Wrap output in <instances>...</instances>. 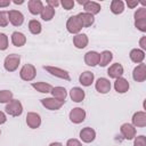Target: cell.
Returning a JSON list of instances; mask_svg holds the SVG:
<instances>
[{
  "mask_svg": "<svg viewBox=\"0 0 146 146\" xmlns=\"http://www.w3.org/2000/svg\"><path fill=\"white\" fill-rule=\"evenodd\" d=\"M19 62H21V57L16 54H11V55H8L6 58H5V63H3V66L6 68V71L8 72H14L18 65H19Z\"/></svg>",
  "mask_w": 146,
  "mask_h": 146,
  "instance_id": "cell-1",
  "label": "cell"
},
{
  "mask_svg": "<svg viewBox=\"0 0 146 146\" xmlns=\"http://www.w3.org/2000/svg\"><path fill=\"white\" fill-rule=\"evenodd\" d=\"M66 29L72 34H76V33H79L82 30V24H81L79 17L76 15L75 16H71L67 19V22H66Z\"/></svg>",
  "mask_w": 146,
  "mask_h": 146,
  "instance_id": "cell-2",
  "label": "cell"
},
{
  "mask_svg": "<svg viewBox=\"0 0 146 146\" xmlns=\"http://www.w3.org/2000/svg\"><path fill=\"white\" fill-rule=\"evenodd\" d=\"M6 112L11 116H19L23 112V106L19 100L13 99L6 105Z\"/></svg>",
  "mask_w": 146,
  "mask_h": 146,
  "instance_id": "cell-3",
  "label": "cell"
},
{
  "mask_svg": "<svg viewBox=\"0 0 146 146\" xmlns=\"http://www.w3.org/2000/svg\"><path fill=\"white\" fill-rule=\"evenodd\" d=\"M35 74H36V70L31 64H25L21 68V72H19V75H21V78L24 81H31V80H33L35 78Z\"/></svg>",
  "mask_w": 146,
  "mask_h": 146,
  "instance_id": "cell-4",
  "label": "cell"
},
{
  "mask_svg": "<svg viewBox=\"0 0 146 146\" xmlns=\"http://www.w3.org/2000/svg\"><path fill=\"white\" fill-rule=\"evenodd\" d=\"M86 119V111L81 107H75L70 112V120L73 123H81Z\"/></svg>",
  "mask_w": 146,
  "mask_h": 146,
  "instance_id": "cell-5",
  "label": "cell"
},
{
  "mask_svg": "<svg viewBox=\"0 0 146 146\" xmlns=\"http://www.w3.org/2000/svg\"><path fill=\"white\" fill-rule=\"evenodd\" d=\"M64 103L65 102H62V100H58V99H55V98H43V99H41V104L46 108L51 110V111L59 110L64 105Z\"/></svg>",
  "mask_w": 146,
  "mask_h": 146,
  "instance_id": "cell-6",
  "label": "cell"
},
{
  "mask_svg": "<svg viewBox=\"0 0 146 146\" xmlns=\"http://www.w3.org/2000/svg\"><path fill=\"white\" fill-rule=\"evenodd\" d=\"M132 78L137 82L145 81V79H146V65L140 63L138 66H136L133 68V72H132Z\"/></svg>",
  "mask_w": 146,
  "mask_h": 146,
  "instance_id": "cell-7",
  "label": "cell"
},
{
  "mask_svg": "<svg viewBox=\"0 0 146 146\" xmlns=\"http://www.w3.org/2000/svg\"><path fill=\"white\" fill-rule=\"evenodd\" d=\"M8 19H9V22L14 25V26H19V25H22L23 24V22H24V16H23V14L21 13V11H18V10H9L8 11Z\"/></svg>",
  "mask_w": 146,
  "mask_h": 146,
  "instance_id": "cell-8",
  "label": "cell"
},
{
  "mask_svg": "<svg viewBox=\"0 0 146 146\" xmlns=\"http://www.w3.org/2000/svg\"><path fill=\"white\" fill-rule=\"evenodd\" d=\"M43 68H44L46 71H48L50 74H52V75H55V76H57V78H60V79H64V80H67V81L71 80L68 73H67L65 70H62V68L55 67V66H44Z\"/></svg>",
  "mask_w": 146,
  "mask_h": 146,
  "instance_id": "cell-9",
  "label": "cell"
},
{
  "mask_svg": "<svg viewBox=\"0 0 146 146\" xmlns=\"http://www.w3.org/2000/svg\"><path fill=\"white\" fill-rule=\"evenodd\" d=\"M120 130H121L122 136H123L125 139H128V140L133 139V138L136 137V128H135L132 124H130V123H124V124H122Z\"/></svg>",
  "mask_w": 146,
  "mask_h": 146,
  "instance_id": "cell-10",
  "label": "cell"
},
{
  "mask_svg": "<svg viewBox=\"0 0 146 146\" xmlns=\"http://www.w3.org/2000/svg\"><path fill=\"white\" fill-rule=\"evenodd\" d=\"M96 90L100 94H107L111 90V82L106 78H99L95 84Z\"/></svg>",
  "mask_w": 146,
  "mask_h": 146,
  "instance_id": "cell-11",
  "label": "cell"
},
{
  "mask_svg": "<svg viewBox=\"0 0 146 146\" xmlns=\"http://www.w3.org/2000/svg\"><path fill=\"white\" fill-rule=\"evenodd\" d=\"M26 123L30 128L32 129H36L40 127L41 124V117L39 114L34 113V112H31V113H27L26 115Z\"/></svg>",
  "mask_w": 146,
  "mask_h": 146,
  "instance_id": "cell-12",
  "label": "cell"
},
{
  "mask_svg": "<svg viewBox=\"0 0 146 146\" xmlns=\"http://www.w3.org/2000/svg\"><path fill=\"white\" fill-rule=\"evenodd\" d=\"M80 138L82 139V141L84 143H91L94 141V139L96 138V131L92 129V128H83L81 131H80Z\"/></svg>",
  "mask_w": 146,
  "mask_h": 146,
  "instance_id": "cell-13",
  "label": "cell"
},
{
  "mask_svg": "<svg viewBox=\"0 0 146 146\" xmlns=\"http://www.w3.org/2000/svg\"><path fill=\"white\" fill-rule=\"evenodd\" d=\"M132 125L133 127H139V128H144L146 125V113L140 111V112H136L132 116Z\"/></svg>",
  "mask_w": 146,
  "mask_h": 146,
  "instance_id": "cell-14",
  "label": "cell"
},
{
  "mask_svg": "<svg viewBox=\"0 0 146 146\" xmlns=\"http://www.w3.org/2000/svg\"><path fill=\"white\" fill-rule=\"evenodd\" d=\"M107 74L110 75V78H113V79L121 78V75L123 74V66L119 63H115L112 66H110V68L107 70Z\"/></svg>",
  "mask_w": 146,
  "mask_h": 146,
  "instance_id": "cell-15",
  "label": "cell"
},
{
  "mask_svg": "<svg viewBox=\"0 0 146 146\" xmlns=\"http://www.w3.org/2000/svg\"><path fill=\"white\" fill-rule=\"evenodd\" d=\"M114 89L120 92V94H124L129 90V82L124 79V78H117L114 82Z\"/></svg>",
  "mask_w": 146,
  "mask_h": 146,
  "instance_id": "cell-16",
  "label": "cell"
},
{
  "mask_svg": "<svg viewBox=\"0 0 146 146\" xmlns=\"http://www.w3.org/2000/svg\"><path fill=\"white\" fill-rule=\"evenodd\" d=\"M89 40H88V36L87 34L82 33V34H76L74 38H73V43L74 46L78 48V49H83L87 47Z\"/></svg>",
  "mask_w": 146,
  "mask_h": 146,
  "instance_id": "cell-17",
  "label": "cell"
},
{
  "mask_svg": "<svg viewBox=\"0 0 146 146\" xmlns=\"http://www.w3.org/2000/svg\"><path fill=\"white\" fill-rule=\"evenodd\" d=\"M84 62L89 66H96L99 62V54L96 51H88L84 55Z\"/></svg>",
  "mask_w": 146,
  "mask_h": 146,
  "instance_id": "cell-18",
  "label": "cell"
},
{
  "mask_svg": "<svg viewBox=\"0 0 146 146\" xmlns=\"http://www.w3.org/2000/svg\"><path fill=\"white\" fill-rule=\"evenodd\" d=\"M82 24V27H89L94 24L95 22V18L91 14H88V13H80L79 15H76Z\"/></svg>",
  "mask_w": 146,
  "mask_h": 146,
  "instance_id": "cell-19",
  "label": "cell"
},
{
  "mask_svg": "<svg viewBox=\"0 0 146 146\" xmlns=\"http://www.w3.org/2000/svg\"><path fill=\"white\" fill-rule=\"evenodd\" d=\"M84 91L81 89V88H79V87H74V88H72L71 89V91H70V97H71V99L73 100V102H75V103H80V102H82L83 100V98H84Z\"/></svg>",
  "mask_w": 146,
  "mask_h": 146,
  "instance_id": "cell-20",
  "label": "cell"
},
{
  "mask_svg": "<svg viewBox=\"0 0 146 146\" xmlns=\"http://www.w3.org/2000/svg\"><path fill=\"white\" fill-rule=\"evenodd\" d=\"M27 6H29V10L32 15L41 14V10L43 8V5L40 0H30Z\"/></svg>",
  "mask_w": 146,
  "mask_h": 146,
  "instance_id": "cell-21",
  "label": "cell"
},
{
  "mask_svg": "<svg viewBox=\"0 0 146 146\" xmlns=\"http://www.w3.org/2000/svg\"><path fill=\"white\" fill-rule=\"evenodd\" d=\"M83 8H84L86 13L91 14L92 16L96 15V14H98V13L100 11V5L97 3V2H95V1H87V2L84 3Z\"/></svg>",
  "mask_w": 146,
  "mask_h": 146,
  "instance_id": "cell-22",
  "label": "cell"
},
{
  "mask_svg": "<svg viewBox=\"0 0 146 146\" xmlns=\"http://www.w3.org/2000/svg\"><path fill=\"white\" fill-rule=\"evenodd\" d=\"M51 95L55 99H58V100H62V102H65V98L67 96V92H66V89L63 88V87H55L51 89Z\"/></svg>",
  "mask_w": 146,
  "mask_h": 146,
  "instance_id": "cell-23",
  "label": "cell"
},
{
  "mask_svg": "<svg viewBox=\"0 0 146 146\" xmlns=\"http://www.w3.org/2000/svg\"><path fill=\"white\" fill-rule=\"evenodd\" d=\"M11 42L16 47H22L26 42V36L21 32H14L11 34Z\"/></svg>",
  "mask_w": 146,
  "mask_h": 146,
  "instance_id": "cell-24",
  "label": "cell"
},
{
  "mask_svg": "<svg viewBox=\"0 0 146 146\" xmlns=\"http://www.w3.org/2000/svg\"><path fill=\"white\" fill-rule=\"evenodd\" d=\"M79 81H80V83H81L82 86H84V87L91 86V83L94 82V73H91L90 71L83 72V73L80 75Z\"/></svg>",
  "mask_w": 146,
  "mask_h": 146,
  "instance_id": "cell-25",
  "label": "cell"
},
{
  "mask_svg": "<svg viewBox=\"0 0 146 146\" xmlns=\"http://www.w3.org/2000/svg\"><path fill=\"white\" fill-rule=\"evenodd\" d=\"M113 59V55L111 51L108 50H104L103 52L99 54V62H98V65H100L102 67L106 66L107 64H110V62Z\"/></svg>",
  "mask_w": 146,
  "mask_h": 146,
  "instance_id": "cell-26",
  "label": "cell"
},
{
  "mask_svg": "<svg viewBox=\"0 0 146 146\" xmlns=\"http://www.w3.org/2000/svg\"><path fill=\"white\" fill-rule=\"evenodd\" d=\"M129 56H130V59L133 63H139L140 64L145 58V52L143 50H140V49H132L130 51Z\"/></svg>",
  "mask_w": 146,
  "mask_h": 146,
  "instance_id": "cell-27",
  "label": "cell"
},
{
  "mask_svg": "<svg viewBox=\"0 0 146 146\" xmlns=\"http://www.w3.org/2000/svg\"><path fill=\"white\" fill-rule=\"evenodd\" d=\"M32 87L34 89H36L39 92H42V94L50 92L51 89H52V87L49 83H46V82H33L32 83Z\"/></svg>",
  "mask_w": 146,
  "mask_h": 146,
  "instance_id": "cell-28",
  "label": "cell"
},
{
  "mask_svg": "<svg viewBox=\"0 0 146 146\" xmlns=\"http://www.w3.org/2000/svg\"><path fill=\"white\" fill-rule=\"evenodd\" d=\"M124 10V3L121 0H113L111 2V11L115 15H119L121 13H123Z\"/></svg>",
  "mask_w": 146,
  "mask_h": 146,
  "instance_id": "cell-29",
  "label": "cell"
},
{
  "mask_svg": "<svg viewBox=\"0 0 146 146\" xmlns=\"http://www.w3.org/2000/svg\"><path fill=\"white\" fill-rule=\"evenodd\" d=\"M55 16V9L49 7V6H46L42 8L41 10V18L43 21H50L52 17Z\"/></svg>",
  "mask_w": 146,
  "mask_h": 146,
  "instance_id": "cell-30",
  "label": "cell"
},
{
  "mask_svg": "<svg viewBox=\"0 0 146 146\" xmlns=\"http://www.w3.org/2000/svg\"><path fill=\"white\" fill-rule=\"evenodd\" d=\"M29 30L32 34H39L41 32V24L36 19H32L29 22Z\"/></svg>",
  "mask_w": 146,
  "mask_h": 146,
  "instance_id": "cell-31",
  "label": "cell"
},
{
  "mask_svg": "<svg viewBox=\"0 0 146 146\" xmlns=\"http://www.w3.org/2000/svg\"><path fill=\"white\" fill-rule=\"evenodd\" d=\"M13 100V92L9 90L0 91V103H9Z\"/></svg>",
  "mask_w": 146,
  "mask_h": 146,
  "instance_id": "cell-32",
  "label": "cell"
},
{
  "mask_svg": "<svg viewBox=\"0 0 146 146\" xmlns=\"http://www.w3.org/2000/svg\"><path fill=\"white\" fill-rule=\"evenodd\" d=\"M8 48V36L5 33H0V50H6Z\"/></svg>",
  "mask_w": 146,
  "mask_h": 146,
  "instance_id": "cell-33",
  "label": "cell"
},
{
  "mask_svg": "<svg viewBox=\"0 0 146 146\" xmlns=\"http://www.w3.org/2000/svg\"><path fill=\"white\" fill-rule=\"evenodd\" d=\"M135 26H136L138 30H140L141 32H145V31H146V18L135 21Z\"/></svg>",
  "mask_w": 146,
  "mask_h": 146,
  "instance_id": "cell-34",
  "label": "cell"
},
{
  "mask_svg": "<svg viewBox=\"0 0 146 146\" xmlns=\"http://www.w3.org/2000/svg\"><path fill=\"white\" fill-rule=\"evenodd\" d=\"M143 18H146V9L145 8H139L135 13V21L143 19Z\"/></svg>",
  "mask_w": 146,
  "mask_h": 146,
  "instance_id": "cell-35",
  "label": "cell"
},
{
  "mask_svg": "<svg viewBox=\"0 0 146 146\" xmlns=\"http://www.w3.org/2000/svg\"><path fill=\"white\" fill-rule=\"evenodd\" d=\"M133 146H146V137L145 136H138L135 138Z\"/></svg>",
  "mask_w": 146,
  "mask_h": 146,
  "instance_id": "cell-36",
  "label": "cell"
},
{
  "mask_svg": "<svg viewBox=\"0 0 146 146\" xmlns=\"http://www.w3.org/2000/svg\"><path fill=\"white\" fill-rule=\"evenodd\" d=\"M7 15L8 14L6 11H0V26H2V27H6L8 25L9 19L7 18Z\"/></svg>",
  "mask_w": 146,
  "mask_h": 146,
  "instance_id": "cell-37",
  "label": "cell"
},
{
  "mask_svg": "<svg viewBox=\"0 0 146 146\" xmlns=\"http://www.w3.org/2000/svg\"><path fill=\"white\" fill-rule=\"evenodd\" d=\"M60 5L64 7V9L71 10V9L74 7V1H72V0H63V1L60 2Z\"/></svg>",
  "mask_w": 146,
  "mask_h": 146,
  "instance_id": "cell-38",
  "label": "cell"
},
{
  "mask_svg": "<svg viewBox=\"0 0 146 146\" xmlns=\"http://www.w3.org/2000/svg\"><path fill=\"white\" fill-rule=\"evenodd\" d=\"M66 146H82V144L78 139H68L66 143Z\"/></svg>",
  "mask_w": 146,
  "mask_h": 146,
  "instance_id": "cell-39",
  "label": "cell"
},
{
  "mask_svg": "<svg viewBox=\"0 0 146 146\" xmlns=\"http://www.w3.org/2000/svg\"><path fill=\"white\" fill-rule=\"evenodd\" d=\"M47 3H48V6H49V7H51V8H54V9H55V7H57V6L59 5V2H58V1H56V0H55V1H52V0H48V1H47Z\"/></svg>",
  "mask_w": 146,
  "mask_h": 146,
  "instance_id": "cell-40",
  "label": "cell"
},
{
  "mask_svg": "<svg viewBox=\"0 0 146 146\" xmlns=\"http://www.w3.org/2000/svg\"><path fill=\"white\" fill-rule=\"evenodd\" d=\"M138 3H139V2H138L137 0H135V1H130V0H128V1H127L128 7H130V8H135V7H137Z\"/></svg>",
  "mask_w": 146,
  "mask_h": 146,
  "instance_id": "cell-41",
  "label": "cell"
},
{
  "mask_svg": "<svg viewBox=\"0 0 146 146\" xmlns=\"http://www.w3.org/2000/svg\"><path fill=\"white\" fill-rule=\"evenodd\" d=\"M139 44H140V47H141L143 49H146V36H143V38L140 39Z\"/></svg>",
  "mask_w": 146,
  "mask_h": 146,
  "instance_id": "cell-42",
  "label": "cell"
},
{
  "mask_svg": "<svg viewBox=\"0 0 146 146\" xmlns=\"http://www.w3.org/2000/svg\"><path fill=\"white\" fill-rule=\"evenodd\" d=\"M9 5H10V1H9V0H5V1L0 0V8H2V7H8Z\"/></svg>",
  "mask_w": 146,
  "mask_h": 146,
  "instance_id": "cell-43",
  "label": "cell"
},
{
  "mask_svg": "<svg viewBox=\"0 0 146 146\" xmlns=\"http://www.w3.org/2000/svg\"><path fill=\"white\" fill-rule=\"evenodd\" d=\"M6 121H7V117H6L5 113H3V112H0V124L5 123Z\"/></svg>",
  "mask_w": 146,
  "mask_h": 146,
  "instance_id": "cell-44",
  "label": "cell"
},
{
  "mask_svg": "<svg viewBox=\"0 0 146 146\" xmlns=\"http://www.w3.org/2000/svg\"><path fill=\"white\" fill-rule=\"evenodd\" d=\"M49 146H63L60 143H51Z\"/></svg>",
  "mask_w": 146,
  "mask_h": 146,
  "instance_id": "cell-45",
  "label": "cell"
},
{
  "mask_svg": "<svg viewBox=\"0 0 146 146\" xmlns=\"http://www.w3.org/2000/svg\"><path fill=\"white\" fill-rule=\"evenodd\" d=\"M23 2H24L23 0H19V1L18 0H14V3H16V5H22Z\"/></svg>",
  "mask_w": 146,
  "mask_h": 146,
  "instance_id": "cell-46",
  "label": "cell"
},
{
  "mask_svg": "<svg viewBox=\"0 0 146 146\" xmlns=\"http://www.w3.org/2000/svg\"><path fill=\"white\" fill-rule=\"evenodd\" d=\"M78 2H79V3H80V5H83V6H84V3H86V2H87V1H86V0H79V1H78Z\"/></svg>",
  "mask_w": 146,
  "mask_h": 146,
  "instance_id": "cell-47",
  "label": "cell"
},
{
  "mask_svg": "<svg viewBox=\"0 0 146 146\" xmlns=\"http://www.w3.org/2000/svg\"><path fill=\"white\" fill-rule=\"evenodd\" d=\"M0 133H1V131H0Z\"/></svg>",
  "mask_w": 146,
  "mask_h": 146,
  "instance_id": "cell-48",
  "label": "cell"
}]
</instances>
